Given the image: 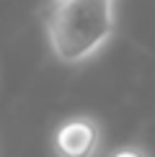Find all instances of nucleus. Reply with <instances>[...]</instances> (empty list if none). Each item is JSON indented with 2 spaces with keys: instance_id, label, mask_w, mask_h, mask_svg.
<instances>
[{
  "instance_id": "nucleus-2",
  "label": "nucleus",
  "mask_w": 155,
  "mask_h": 157,
  "mask_svg": "<svg viewBox=\"0 0 155 157\" xmlns=\"http://www.w3.org/2000/svg\"><path fill=\"white\" fill-rule=\"evenodd\" d=\"M103 147V126L90 113L67 116L52 134L54 157H98Z\"/></svg>"
},
{
  "instance_id": "nucleus-3",
  "label": "nucleus",
  "mask_w": 155,
  "mask_h": 157,
  "mask_svg": "<svg viewBox=\"0 0 155 157\" xmlns=\"http://www.w3.org/2000/svg\"><path fill=\"white\" fill-rule=\"evenodd\" d=\"M109 157H150V152H147L145 147H140V144H121Z\"/></svg>"
},
{
  "instance_id": "nucleus-1",
  "label": "nucleus",
  "mask_w": 155,
  "mask_h": 157,
  "mask_svg": "<svg viewBox=\"0 0 155 157\" xmlns=\"http://www.w3.org/2000/svg\"><path fill=\"white\" fill-rule=\"evenodd\" d=\"M116 29L114 0H52L44 10L47 44L57 62L83 64L111 41Z\"/></svg>"
}]
</instances>
